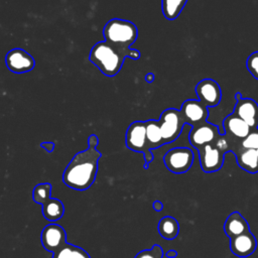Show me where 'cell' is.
<instances>
[{
  "label": "cell",
  "mask_w": 258,
  "mask_h": 258,
  "mask_svg": "<svg viewBox=\"0 0 258 258\" xmlns=\"http://www.w3.org/2000/svg\"><path fill=\"white\" fill-rule=\"evenodd\" d=\"M233 113L244 120L251 129H258V104L253 99L243 98L237 101Z\"/></svg>",
  "instance_id": "obj_13"
},
{
  "label": "cell",
  "mask_w": 258,
  "mask_h": 258,
  "mask_svg": "<svg viewBox=\"0 0 258 258\" xmlns=\"http://www.w3.org/2000/svg\"><path fill=\"white\" fill-rule=\"evenodd\" d=\"M176 256H177V252L175 250H169L166 253V257H168V258H175Z\"/></svg>",
  "instance_id": "obj_31"
},
{
  "label": "cell",
  "mask_w": 258,
  "mask_h": 258,
  "mask_svg": "<svg viewBox=\"0 0 258 258\" xmlns=\"http://www.w3.org/2000/svg\"><path fill=\"white\" fill-rule=\"evenodd\" d=\"M158 233L165 240H173L179 233V224L171 216H164L158 222Z\"/></svg>",
  "instance_id": "obj_18"
},
{
  "label": "cell",
  "mask_w": 258,
  "mask_h": 258,
  "mask_svg": "<svg viewBox=\"0 0 258 258\" xmlns=\"http://www.w3.org/2000/svg\"><path fill=\"white\" fill-rule=\"evenodd\" d=\"M246 66L252 77L258 80V51H255L248 56Z\"/></svg>",
  "instance_id": "obj_26"
},
{
  "label": "cell",
  "mask_w": 258,
  "mask_h": 258,
  "mask_svg": "<svg viewBox=\"0 0 258 258\" xmlns=\"http://www.w3.org/2000/svg\"><path fill=\"white\" fill-rule=\"evenodd\" d=\"M105 40L120 49H129L138 37L136 25L126 19L112 18L103 28Z\"/></svg>",
  "instance_id": "obj_3"
},
{
  "label": "cell",
  "mask_w": 258,
  "mask_h": 258,
  "mask_svg": "<svg viewBox=\"0 0 258 258\" xmlns=\"http://www.w3.org/2000/svg\"><path fill=\"white\" fill-rule=\"evenodd\" d=\"M223 127L226 135L235 140H243L252 131L251 127L234 113L228 115L223 121Z\"/></svg>",
  "instance_id": "obj_15"
},
{
  "label": "cell",
  "mask_w": 258,
  "mask_h": 258,
  "mask_svg": "<svg viewBox=\"0 0 258 258\" xmlns=\"http://www.w3.org/2000/svg\"><path fill=\"white\" fill-rule=\"evenodd\" d=\"M99 144V137L95 134H91L89 137H88V147H91V148H96Z\"/></svg>",
  "instance_id": "obj_27"
},
{
  "label": "cell",
  "mask_w": 258,
  "mask_h": 258,
  "mask_svg": "<svg viewBox=\"0 0 258 258\" xmlns=\"http://www.w3.org/2000/svg\"><path fill=\"white\" fill-rule=\"evenodd\" d=\"M154 79H155V76H154L153 73H148V74H146V76H145V81H146L147 83H149V84L153 83Z\"/></svg>",
  "instance_id": "obj_30"
},
{
  "label": "cell",
  "mask_w": 258,
  "mask_h": 258,
  "mask_svg": "<svg viewBox=\"0 0 258 258\" xmlns=\"http://www.w3.org/2000/svg\"><path fill=\"white\" fill-rule=\"evenodd\" d=\"M196 93L198 99L209 107L219 105L222 99V91L219 84L213 79H204L196 86Z\"/></svg>",
  "instance_id": "obj_12"
},
{
  "label": "cell",
  "mask_w": 258,
  "mask_h": 258,
  "mask_svg": "<svg viewBox=\"0 0 258 258\" xmlns=\"http://www.w3.org/2000/svg\"><path fill=\"white\" fill-rule=\"evenodd\" d=\"M164 143L173 142L184 127V120L179 110L175 108L165 109L158 120Z\"/></svg>",
  "instance_id": "obj_5"
},
{
  "label": "cell",
  "mask_w": 258,
  "mask_h": 258,
  "mask_svg": "<svg viewBox=\"0 0 258 258\" xmlns=\"http://www.w3.org/2000/svg\"><path fill=\"white\" fill-rule=\"evenodd\" d=\"M185 124L196 126L198 124L207 121L209 116V110L206 105H204L199 99H188L185 100L179 109Z\"/></svg>",
  "instance_id": "obj_11"
},
{
  "label": "cell",
  "mask_w": 258,
  "mask_h": 258,
  "mask_svg": "<svg viewBox=\"0 0 258 258\" xmlns=\"http://www.w3.org/2000/svg\"><path fill=\"white\" fill-rule=\"evenodd\" d=\"M43 248L52 254L67 244V232L56 223L46 225L40 235Z\"/></svg>",
  "instance_id": "obj_8"
},
{
  "label": "cell",
  "mask_w": 258,
  "mask_h": 258,
  "mask_svg": "<svg viewBox=\"0 0 258 258\" xmlns=\"http://www.w3.org/2000/svg\"><path fill=\"white\" fill-rule=\"evenodd\" d=\"M51 184L49 182L38 183L34 186L32 191V199L38 205H44L51 197Z\"/></svg>",
  "instance_id": "obj_23"
},
{
  "label": "cell",
  "mask_w": 258,
  "mask_h": 258,
  "mask_svg": "<svg viewBox=\"0 0 258 258\" xmlns=\"http://www.w3.org/2000/svg\"><path fill=\"white\" fill-rule=\"evenodd\" d=\"M257 248V240L251 231L230 239L231 252L238 257H248Z\"/></svg>",
  "instance_id": "obj_14"
},
{
  "label": "cell",
  "mask_w": 258,
  "mask_h": 258,
  "mask_svg": "<svg viewBox=\"0 0 258 258\" xmlns=\"http://www.w3.org/2000/svg\"><path fill=\"white\" fill-rule=\"evenodd\" d=\"M5 64L10 72L23 74L34 69L35 59L26 50L22 48H13L6 53Z\"/></svg>",
  "instance_id": "obj_9"
},
{
  "label": "cell",
  "mask_w": 258,
  "mask_h": 258,
  "mask_svg": "<svg viewBox=\"0 0 258 258\" xmlns=\"http://www.w3.org/2000/svg\"><path fill=\"white\" fill-rule=\"evenodd\" d=\"M186 2L187 0H161L162 13L164 17L168 20L175 19L182 11Z\"/></svg>",
  "instance_id": "obj_21"
},
{
  "label": "cell",
  "mask_w": 258,
  "mask_h": 258,
  "mask_svg": "<svg viewBox=\"0 0 258 258\" xmlns=\"http://www.w3.org/2000/svg\"><path fill=\"white\" fill-rule=\"evenodd\" d=\"M224 231L225 234L231 239L250 231V226L247 220L236 211L227 217L224 223Z\"/></svg>",
  "instance_id": "obj_16"
},
{
  "label": "cell",
  "mask_w": 258,
  "mask_h": 258,
  "mask_svg": "<svg viewBox=\"0 0 258 258\" xmlns=\"http://www.w3.org/2000/svg\"><path fill=\"white\" fill-rule=\"evenodd\" d=\"M198 151L200 164L203 171L211 173L222 168L225 153L221 151L215 144H207L198 149Z\"/></svg>",
  "instance_id": "obj_10"
},
{
  "label": "cell",
  "mask_w": 258,
  "mask_h": 258,
  "mask_svg": "<svg viewBox=\"0 0 258 258\" xmlns=\"http://www.w3.org/2000/svg\"><path fill=\"white\" fill-rule=\"evenodd\" d=\"M102 154L97 148L87 149L75 154L62 173V182L76 190H86L92 186L98 172Z\"/></svg>",
  "instance_id": "obj_1"
},
{
  "label": "cell",
  "mask_w": 258,
  "mask_h": 258,
  "mask_svg": "<svg viewBox=\"0 0 258 258\" xmlns=\"http://www.w3.org/2000/svg\"><path fill=\"white\" fill-rule=\"evenodd\" d=\"M241 147L244 149L258 150V129H252V131L241 141Z\"/></svg>",
  "instance_id": "obj_25"
},
{
  "label": "cell",
  "mask_w": 258,
  "mask_h": 258,
  "mask_svg": "<svg viewBox=\"0 0 258 258\" xmlns=\"http://www.w3.org/2000/svg\"><path fill=\"white\" fill-rule=\"evenodd\" d=\"M163 249L161 246L155 244L150 249L142 250L135 255L134 258H162Z\"/></svg>",
  "instance_id": "obj_24"
},
{
  "label": "cell",
  "mask_w": 258,
  "mask_h": 258,
  "mask_svg": "<svg viewBox=\"0 0 258 258\" xmlns=\"http://www.w3.org/2000/svg\"><path fill=\"white\" fill-rule=\"evenodd\" d=\"M146 123V136L149 144V148L156 149L162 145H164V140L161 134L160 125L158 120H147Z\"/></svg>",
  "instance_id": "obj_20"
},
{
  "label": "cell",
  "mask_w": 258,
  "mask_h": 258,
  "mask_svg": "<svg viewBox=\"0 0 258 258\" xmlns=\"http://www.w3.org/2000/svg\"><path fill=\"white\" fill-rule=\"evenodd\" d=\"M242 99H243V98H242L241 93L237 92V93H236V95H235V100H236V102H237V101H240V100H242Z\"/></svg>",
  "instance_id": "obj_32"
},
{
  "label": "cell",
  "mask_w": 258,
  "mask_h": 258,
  "mask_svg": "<svg viewBox=\"0 0 258 258\" xmlns=\"http://www.w3.org/2000/svg\"><path fill=\"white\" fill-rule=\"evenodd\" d=\"M238 165L249 173L258 172V150L240 148L235 152Z\"/></svg>",
  "instance_id": "obj_17"
},
{
  "label": "cell",
  "mask_w": 258,
  "mask_h": 258,
  "mask_svg": "<svg viewBox=\"0 0 258 258\" xmlns=\"http://www.w3.org/2000/svg\"><path fill=\"white\" fill-rule=\"evenodd\" d=\"M40 146L46 151V152H52L54 149V143L50 141H44L40 143Z\"/></svg>",
  "instance_id": "obj_28"
},
{
  "label": "cell",
  "mask_w": 258,
  "mask_h": 258,
  "mask_svg": "<svg viewBox=\"0 0 258 258\" xmlns=\"http://www.w3.org/2000/svg\"><path fill=\"white\" fill-rule=\"evenodd\" d=\"M52 258H91L82 247L67 243L62 248L52 254Z\"/></svg>",
  "instance_id": "obj_22"
},
{
  "label": "cell",
  "mask_w": 258,
  "mask_h": 258,
  "mask_svg": "<svg viewBox=\"0 0 258 258\" xmlns=\"http://www.w3.org/2000/svg\"><path fill=\"white\" fill-rule=\"evenodd\" d=\"M195 154L188 147H174L169 149L163 156L166 168L175 174H181L189 170L194 163Z\"/></svg>",
  "instance_id": "obj_6"
},
{
  "label": "cell",
  "mask_w": 258,
  "mask_h": 258,
  "mask_svg": "<svg viewBox=\"0 0 258 258\" xmlns=\"http://www.w3.org/2000/svg\"><path fill=\"white\" fill-rule=\"evenodd\" d=\"M64 214V206L58 199L50 198L44 205H42V215L43 217L54 223L62 218Z\"/></svg>",
  "instance_id": "obj_19"
},
{
  "label": "cell",
  "mask_w": 258,
  "mask_h": 258,
  "mask_svg": "<svg viewBox=\"0 0 258 258\" xmlns=\"http://www.w3.org/2000/svg\"><path fill=\"white\" fill-rule=\"evenodd\" d=\"M221 134L216 125L206 121L191 127L188 133V141L198 150L207 144H214Z\"/></svg>",
  "instance_id": "obj_7"
},
{
  "label": "cell",
  "mask_w": 258,
  "mask_h": 258,
  "mask_svg": "<svg viewBox=\"0 0 258 258\" xmlns=\"http://www.w3.org/2000/svg\"><path fill=\"white\" fill-rule=\"evenodd\" d=\"M126 57L138 59L140 51L133 48L120 49L106 40L97 42L89 54L90 61L109 78L115 77L120 72Z\"/></svg>",
  "instance_id": "obj_2"
},
{
  "label": "cell",
  "mask_w": 258,
  "mask_h": 258,
  "mask_svg": "<svg viewBox=\"0 0 258 258\" xmlns=\"http://www.w3.org/2000/svg\"><path fill=\"white\" fill-rule=\"evenodd\" d=\"M125 144L130 150L143 154L145 161L144 168H148V165L153 160L154 156L147 141L145 121H134L129 125L126 130Z\"/></svg>",
  "instance_id": "obj_4"
},
{
  "label": "cell",
  "mask_w": 258,
  "mask_h": 258,
  "mask_svg": "<svg viewBox=\"0 0 258 258\" xmlns=\"http://www.w3.org/2000/svg\"><path fill=\"white\" fill-rule=\"evenodd\" d=\"M152 207L153 209L156 211V212H161L163 210V204L160 202V201H155L153 204H152Z\"/></svg>",
  "instance_id": "obj_29"
}]
</instances>
